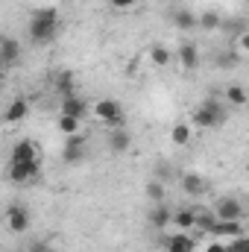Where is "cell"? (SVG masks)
Instances as JSON below:
<instances>
[{
    "label": "cell",
    "mask_w": 249,
    "mask_h": 252,
    "mask_svg": "<svg viewBox=\"0 0 249 252\" xmlns=\"http://www.w3.org/2000/svg\"><path fill=\"white\" fill-rule=\"evenodd\" d=\"M173 24L179 27V32H187V30L196 27V15H193L190 9H176V12H173Z\"/></svg>",
    "instance_id": "cell-21"
},
{
    "label": "cell",
    "mask_w": 249,
    "mask_h": 252,
    "mask_svg": "<svg viewBox=\"0 0 249 252\" xmlns=\"http://www.w3.org/2000/svg\"><path fill=\"white\" fill-rule=\"evenodd\" d=\"M196 27H202V30L211 32V30H220V27H223V18H220L217 12H202V15L196 18Z\"/></svg>",
    "instance_id": "cell-25"
},
{
    "label": "cell",
    "mask_w": 249,
    "mask_h": 252,
    "mask_svg": "<svg viewBox=\"0 0 249 252\" xmlns=\"http://www.w3.org/2000/svg\"><path fill=\"white\" fill-rule=\"evenodd\" d=\"M56 124H59V132L67 135V138L70 135H79V129H82V121L79 118H70V115H62V112H59V121Z\"/></svg>",
    "instance_id": "cell-22"
},
{
    "label": "cell",
    "mask_w": 249,
    "mask_h": 252,
    "mask_svg": "<svg viewBox=\"0 0 249 252\" xmlns=\"http://www.w3.org/2000/svg\"><path fill=\"white\" fill-rule=\"evenodd\" d=\"M226 103L235 106V109H244V106L249 103L247 88H244V85H229V88H226Z\"/></svg>",
    "instance_id": "cell-18"
},
{
    "label": "cell",
    "mask_w": 249,
    "mask_h": 252,
    "mask_svg": "<svg viewBox=\"0 0 249 252\" xmlns=\"http://www.w3.org/2000/svg\"><path fill=\"white\" fill-rule=\"evenodd\" d=\"M35 158H41V153H38V147H35L30 138L18 141V144L12 147V156H9L12 164H15V161H35Z\"/></svg>",
    "instance_id": "cell-10"
},
{
    "label": "cell",
    "mask_w": 249,
    "mask_h": 252,
    "mask_svg": "<svg viewBox=\"0 0 249 252\" xmlns=\"http://www.w3.org/2000/svg\"><path fill=\"white\" fill-rule=\"evenodd\" d=\"M41 176V158H35V161H9V167H6V179L9 182H15V185H27V182H32V179H38Z\"/></svg>",
    "instance_id": "cell-3"
},
{
    "label": "cell",
    "mask_w": 249,
    "mask_h": 252,
    "mask_svg": "<svg viewBox=\"0 0 249 252\" xmlns=\"http://www.w3.org/2000/svg\"><path fill=\"white\" fill-rule=\"evenodd\" d=\"M27 115H30V103H27L24 97H18L15 103H9V106H6V112H3V121H6V124H21Z\"/></svg>",
    "instance_id": "cell-14"
},
{
    "label": "cell",
    "mask_w": 249,
    "mask_h": 252,
    "mask_svg": "<svg viewBox=\"0 0 249 252\" xmlns=\"http://www.w3.org/2000/svg\"><path fill=\"white\" fill-rule=\"evenodd\" d=\"M85 156H88V141H85L82 135H70L67 144H64V150H62V158L67 164H76V161H82Z\"/></svg>",
    "instance_id": "cell-8"
},
{
    "label": "cell",
    "mask_w": 249,
    "mask_h": 252,
    "mask_svg": "<svg viewBox=\"0 0 249 252\" xmlns=\"http://www.w3.org/2000/svg\"><path fill=\"white\" fill-rule=\"evenodd\" d=\"M170 208L164 205V202H158V205H153V211H150V226H156V229H164L167 223H170Z\"/></svg>",
    "instance_id": "cell-19"
},
{
    "label": "cell",
    "mask_w": 249,
    "mask_h": 252,
    "mask_svg": "<svg viewBox=\"0 0 249 252\" xmlns=\"http://www.w3.org/2000/svg\"><path fill=\"white\" fill-rule=\"evenodd\" d=\"M226 121V106L220 103V100H205L196 112H193V118H190V126H199V129H217V126Z\"/></svg>",
    "instance_id": "cell-2"
},
{
    "label": "cell",
    "mask_w": 249,
    "mask_h": 252,
    "mask_svg": "<svg viewBox=\"0 0 249 252\" xmlns=\"http://www.w3.org/2000/svg\"><path fill=\"white\" fill-rule=\"evenodd\" d=\"M3 70H6V64H3V59H0V76H3Z\"/></svg>",
    "instance_id": "cell-34"
},
{
    "label": "cell",
    "mask_w": 249,
    "mask_h": 252,
    "mask_svg": "<svg viewBox=\"0 0 249 252\" xmlns=\"http://www.w3.org/2000/svg\"><path fill=\"white\" fill-rule=\"evenodd\" d=\"M170 59H173V53H170L164 44H153V47H150V62H153V64L167 67V64H170Z\"/></svg>",
    "instance_id": "cell-23"
},
{
    "label": "cell",
    "mask_w": 249,
    "mask_h": 252,
    "mask_svg": "<svg viewBox=\"0 0 249 252\" xmlns=\"http://www.w3.org/2000/svg\"><path fill=\"white\" fill-rule=\"evenodd\" d=\"M214 220H217L214 211H196V214H193V229H199L202 235H208L211 226H214Z\"/></svg>",
    "instance_id": "cell-24"
},
{
    "label": "cell",
    "mask_w": 249,
    "mask_h": 252,
    "mask_svg": "<svg viewBox=\"0 0 249 252\" xmlns=\"http://www.w3.org/2000/svg\"><path fill=\"white\" fill-rule=\"evenodd\" d=\"M56 91H59L62 97H70V94H73V76H70V73H59V76H56Z\"/></svg>",
    "instance_id": "cell-27"
},
{
    "label": "cell",
    "mask_w": 249,
    "mask_h": 252,
    "mask_svg": "<svg viewBox=\"0 0 249 252\" xmlns=\"http://www.w3.org/2000/svg\"><path fill=\"white\" fill-rule=\"evenodd\" d=\"M30 252H50V247H47L44 241H35V244L30 247Z\"/></svg>",
    "instance_id": "cell-33"
},
{
    "label": "cell",
    "mask_w": 249,
    "mask_h": 252,
    "mask_svg": "<svg viewBox=\"0 0 249 252\" xmlns=\"http://www.w3.org/2000/svg\"><path fill=\"white\" fill-rule=\"evenodd\" d=\"M238 62H241V59H238L235 53H220V59H217V64H220V67H235Z\"/></svg>",
    "instance_id": "cell-31"
},
{
    "label": "cell",
    "mask_w": 249,
    "mask_h": 252,
    "mask_svg": "<svg viewBox=\"0 0 249 252\" xmlns=\"http://www.w3.org/2000/svg\"><path fill=\"white\" fill-rule=\"evenodd\" d=\"M3 220H6V229L15 232V235H24V232L30 229V211H27V205H21V202H12V205L6 208Z\"/></svg>",
    "instance_id": "cell-5"
},
{
    "label": "cell",
    "mask_w": 249,
    "mask_h": 252,
    "mask_svg": "<svg viewBox=\"0 0 249 252\" xmlns=\"http://www.w3.org/2000/svg\"><path fill=\"white\" fill-rule=\"evenodd\" d=\"M85 112H88V103L82 100V97H76V94H70V97H62V115H70V118H85Z\"/></svg>",
    "instance_id": "cell-15"
},
{
    "label": "cell",
    "mask_w": 249,
    "mask_h": 252,
    "mask_svg": "<svg viewBox=\"0 0 249 252\" xmlns=\"http://www.w3.org/2000/svg\"><path fill=\"white\" fill-rule=\"evenodd\" d=\"M214 217L217 220H241L244 217V202L238 196H223L214 205Z\"/></svg>",
    "instance_id": "cell-6"
},
{
    "label": "cell",
    "mask_w": 249,
    "mask_h": 252,
    "mask_svg": "<svg viewBox=\"0 0 249 252\" xmlns=\"http://www.w3.org/2000/svg\"><path fill=\"white\" fill-rule=\"evenodd\" d=\"M109 6H112V9H118V12H126V9H135V6H138V0H109Z\"/></svg>",
    "instance_id": "cell-30"
},
{
    "label": "cell",
    "mask_w": 249,
    "mask_h": 252,
    "mask_svg": "<svg viewBox=\"0 0 249 252\" xmlns=\"http://www.w3.org/2000/svg\"><path fill=\"white\" fill-rule=\"evenodd\" d=\"M202 252H226V244H223V241H217V238H214V241H208V244H205V247H202Z\"/></svg>",
    "instance_id": "cell-32"
},
{
    "label": "cell",
    "mask_w": 249,
    "mask_h": 252,
    "mask_svg": "<svg viewBox=\"0 0 249 252\" xmlns=\"http://www.w3.org/2000/svg\"><path fill=\"white\" fill-rule=\"evenodd\" d=\"M241 62L247 59V53H249V32H238V41H235V50H232Z\"/></svg>",
    "instance_id": "cell-29"
},
{
    "label": "cell",
    "mask_w": 249,
    "mask_h": 252,
    "mask_svg": "<svg viewBox=\"0 0 249 252\" xmlns=\"http://www.w3.org/2000/svg\"><path fill=\"white\" fill-rule=\"evenodd\" d=\"M193 208H179V211H173L170 214V223L179 229V232H187V229H193Z\"/></svg>",
    "instance_id": "cell-17"
},
{
    "label": "cell",
    "mask_w": 249,
    "mask_h": 252,
    "mask_svg": "<svg viewBox=\"0 0 249 252\" xmlns=\"http://www.w3.org/2000/svg\"><path fill=\"white\" fill-rule=\"evenodd\" d=\"M59 32V12L56 9H38L32 18H30V38L35 44H44V41H53Z\"/></svg>",
    "instance_id": "cell-1"
},
{
    "label": "cell",
    "mask_w": 249,
    "mask_h": 252,
    "mask_svg": "<svg viewBox=\"0 0 249 252\" xmlns=\"http://www.w3.org/2000/svg\"><path fill=\"white\" fill-rule=\"evenodd\" d=\"M18 56H21V44L15 38H0V59H3V64L18 62Z\"/></svg>",
    "instance_id": "cell-16"
},
{
    "label": "cell",
    "mask_w": 249,
    "mask_h": 252,
    "mask_svg": "<svg viewBox=\"0 0 249 252\" xmlns=\"http://www.w3.org/2000/svg\"><path fill=\"white\" fill-rule=\"evenodd\" d=\"M179 188L185 190L187 196H202V193H208V182L199 176V173H182V179H179Z\"/></svg>",
    "instance_id": "cell-11"
},
{
    "label": "cell",
    "mask_w": 249,
    "mask_h": 252,
    "mask_svg": "<svg viewBox=\"0 0 249 252\" xmlns=\"http://www.w3.org/2000/svg\"><path fill=\"white\" fill-rule=\"evenodd\" d=\"M190 138H193V126L190 124H176L170 129V141H173L176 147H187Z\"/></svg>",
    "instance_id": "cell-20"
},
{
    "label": "cell",
    "mask_w": 249,
    "mask_h": 252,
    "mask_svg": "<svg viewBox=\"0 0 249 252\" xmlns=\"http://www.w3.org/2000/svg\"><path fill=\"white\" fill-rule=\"evenodd\" d=\"M129 147H132V135L126 132L124 126H112V132H109V150L115 156H124Z\"/></svg>",
    "instance_id": "cell-12"
},
{
    "label": "cell",
    "mask_w": 249,
    "mask_h": 252,
    "mask_svg": "<svg viewBox=\"0 0 249 252\" xmlns=\"http://www.w3.org/2000/svg\"><path fill=\"white\" fill-rule=\"evenodd\" d=\"M176 59H179V64H182L185 70H196V67H199V62H202V56H199V47H196L193 41L179 44V50H176Z\"/></svg>",
    "instance_id": "cell-9"
},
{
    "label": "cell",
    "mask_w": 249,
    "mask_h": 252,
    "mask_svg": "<svg viewBox=\"0 0 249 252\" xmlns=\"http://www.w3.org/2000/svg\"><path fill=\"white\" fill-rule=\"evenodd\" d=\"M193 250H196V241L187 232H176L164 241V252H193Z\"/></svg>",
    "instance_id": "cell-13"
},
{
    "label": "cell",
    "mask_w": 249,
    "mask_h": 252,
    "mask_svg": "<svg viewBox=\"0 0 249 252\" xmlns=\"http://www.w3.org/2000/svg\"><path fill=\"white\" fill-rule=\"evenodd\" d=\"M94 118L106 126H121L124 124V109H121L118 100L106 97V100H97V103H94Z\"/></svg>",
    "instance_id": "cell-4"
},
{
    "label": "cell",
    "mask_w": 249,
    "mask_h": 252,
    "mask_svg": "<svg viewBox=\"0 0 249 252\" xmlns=\"http://www.w3.org/2000/svg\"><path fill=\"white\" fill-rule=\"evenodd\" d=\"M208 235L217 238V241H232V238L247 235V232H244V223L241 220H214V226H211Z\"/></svg>",
    "instance_id": "cell-7"
},
{
    "label": "cell",
    "mask_w": 249,
    "mask_h": 252,
    "mask_svg": "<svg viewBox=\"0 0 249 252\" xmlns=\"http://www.w3.org/2000/svg\"><path fill=\"white\" fill-rule=\"evenodd\" d=\"M226 244V252H249V238L247 235H238L232 241H223Z\"/></svg>",
    "instance_id": "cell-28"
},
{
    "label": "cell",
    "mask_w": 249,
    "mask_h": 252,
    "mask_svg": "<svg viewBox=\"0 0 249 252\" xmlns=\"http://www.w3.org/2000/svg\"><path fill=\"white\" fill-rule=\"evenodd\" d=\"M147 196H150V202H153V205H158V202H164V199H167V190H164L161 182L150 179V182H147Z\"/></svg>",
    "instance_id": "cell-26"
}]
</instances>
